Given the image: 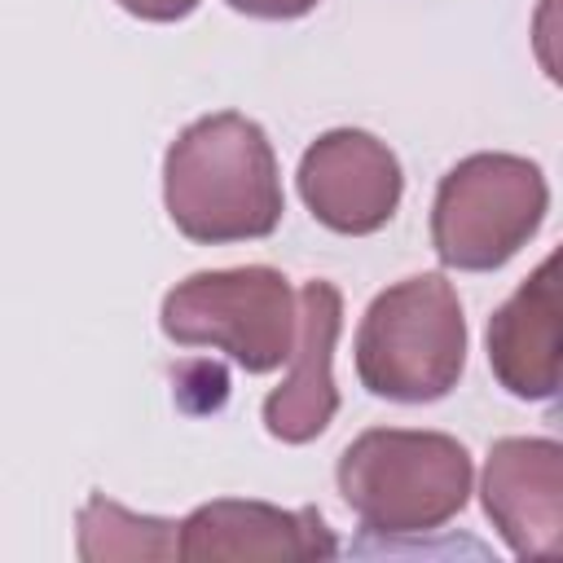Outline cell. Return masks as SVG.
I'll list each match as a JSON object with an SVG mask.
<instances>
[{
  "label": "cell",
  "instance_id": "cell-1",
  "mask_svg": "<svg viewBox=\"0 0 563 563\" xmlns=\"http://www.w3.org/2000/svg\"><path fill=\"white\" fill-rule=\"evenodd\" d=\"M163 202L198 246L268 238L286 211L268 132L238 110L194 119L163 154Z\"/></svg>",
  "mask_w": 563,
  "mask_h": 563
},
{
  "label": "cell",
  "instance_id": "cell-2",
  "mask_svg": "<svg viewBox=\"0 0 563 563\" xmlns=\"http://www.w3.org/2000/svg\"><path fill=\"white\" fill-rule=\"evenodd\" d=\"M339 497L374 537H418L444 528L471 497L475 466L444 431L369 427L334 466Z\"/></svg>",
  "mask_w": 563,
  "mask_h": 563
},
{
  "label": "cell",
  "instance_id": "cell-3",
  "mask_svg": "<svg viewBox=\"0 0 563 563\" xmlns=\"http://www.w3.org/2000/svg\"><path fill=\"white\" fill-rule=\"evenodd\" d=\"M356 378L369 396L431 405L466 369V317L444 273H413L378 290L356 325Z\"/></svg>",
  "mask_w": 563,
  "mask_h": 563
},
{
  "label": "cell",
  "instance_id": "cell-4",
  "mask_svg": "<svg viewBox=\"0 0 563 563\" xmlns=\"http://www.w3.org/2000/svg\"><path fill=\"white\" fill-rule=\"evenodd\" d=\"M550 211L545 172L523 154L479 150L457 158L431 202V251L444 268L493 273L515 260Z\"/></svg>",
  "mask_w": 563,
  "mask_h": 563
},
{
  "label": "cell",
  "instance_id": "cell-5",
  "mask_svg": "<svg viewBox=\"0 0 563 563\" xmlns=\"http://www.w3.org/2000/svg\"><path fill=\"white\" fill-rule=\"evenodd\" d=\"M158 325L180 347H216L246 374H268L295 352L299 299L268 264L202 268L163 295Z\"/></svg>",
  "mask_w": 563,
  "mask_h": 563
},
{
  "label": "cell",
  "instance_id": "cell-6",
  "mask_svg": "<svg viewBox=\"0 0 563 563\" xmlns=\"http://www.w3.org/2000/svg\"><path fill=\"white\" fill-rule=\"evenodd\" d=\"M295 185L317 224L343 238H365L396 216L405 194V172L391 145L378 141L374 132L330 128L303 150Z\"/></svg>",
  "mask_w": 563,
  "mask_h": 563
},
{
  "label": "cell",
  "instance_id": "cell-7",
  "mask_svg": "<svg viewBox=\"0 0 563 563\" xmlns=\"http://www.w3.org/2000/svg\"><path fill=\"white\" fill-rule=\"evenodd\" d=\"M484 515L515 559L563 550V444L550 435H501L484 462Z\"/></svg>",
  "mask_w": 563,
  "mask_h": 563
},
{
  "label": "cell",
  "instance_id": "cell-8",
  "mask_svg": "<svg viewBox=\"0 0 563 563\" xmlns=\"http://www.w3.org/2000/svg\"><path fill=\"white\" fill-rule=\"evenodd\" d=\"M339 541L330 537L321 510H282L273 501L216 497L180 519L176 554L189 563H251V559H330Z\"/></svg>",
  "mask_w": 563,
  "mask_h": 563
},
{
  "label": "cell",
  "instance_id": "cell-9",
  "mask_svg": "<svg viewBox=\"0 0 563 563\" xmlns=\"http://www.w3.org/2000/svg\"><path fill=\"white\" fill-rule=\"evenodd\" d=\"M343 330V295L334 282L312 277L299 290V330L290 352V374L264 396V427L282 444L317 440L339 413L334 387V343Z\"/></svg>",
  "mask_w": 563,
  "mask_h": 563
},
{
  "label": "cell",
  "instance_id": "cell-10",
  "mask_svg": "<svg viewBox=\"0 0 563 563\" xmlns=\"http://www.w3.org/2000/svg\"><path fill=\"white\" fill-rule=\"evenodd\" d=\"M559 255H545L532 277L488 317L493 378L519 400H554L559 391Z\"/></svg>",
  "mask_w": 563,
  "mask_h": 563
},
{
  "label": "cell",
  "instance_id": "cell-11",
  "mask_svg": "<svg viewBox=\"0 0 563 563\" xmlns=\"http://www.w3.org/2000/svg\"><path fill=\"white\" fill-rule=\"evenodd\" d=\"M180 545V523L132 515L119 501L92 493L79 510V559H172Z\"/></svg>",
  "mask_w": 563,
  "mask_h": 563
},
{
  "label": "cell",
  "instance_id": "cell-12",
  "mask_svg": "<svg viewBox=\"0 0 563 563\" xmlns=\"http://www.w3.org/2000/svg\"><path fill=\"white\" fill-rule=\"evenodd\" d=\"M321 0H229V9L246 13V18H264V22H290L312 13Z\"/></svg>",
  "mask_w": 563,
  "mask_h": 563
},
{
  "label": "cell",
  "instance_id": "cell-13",
  "mask_svg": "<svg viewBox=\"0 0 563 563\" xmlns=\"http://www.w3.org/2000/svg\"><path fill=\"white\" fill-rule=\"evenodd\" d=\"M114 4L141 22H180L198 9V0H114Z\"/></svg>",
  "mask_w": 563,
  "mask_h": 563
}]
</instances>
